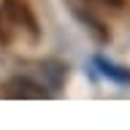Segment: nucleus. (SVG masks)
<instances>
[{
    "label": "nucleus",
    "instance_id": "f257e3e1",
    "mask_svg": "<svg viewBox=\"0 0 130 130\" xmlns=\"http://www.w3.org/2000/svg\"><path fill=\"white\" fill-rule=\"evenodd\" d=\"M38 38L41 30L30 6L24 0H3L0 3V41L3 43H16V41L38 43Z\"/></svg>",
    "mask_w": 130,
    "mask_h": 130
},
{
    "label": "nucleus",
    "instance_id": "f03ea898",
    "mask_svg": "<svg viewBox=\"0 0 130 130\" xmlns=\"http://www.w3.org/2000/svg\"><path fill=\"white\" fill-rule=\"evenodd\" d=\"M0 95H3V98H14V100H27V98L41 100V98H49V92H46V87L35 84L32 79L14 76V79H8V81L0 84Z\"/></svg>",
    "mask_w": 130,
    "mask_h": 130
},
{
    "label": "nucleus",
    "instance_id": "7ed1b4c3",
    "mask_svg": "<svg viewBox=\"0 0 130 130\" xmlns=\"http://www.w3.org/2000/svg\"><path fill=\"white\" fill-rule=\"evenodd\" d=\"M87 6H100V8H119L122 0H84Z\"/></svg>",
    "mask_w": 130,
    "mask_h": 130
}]
</instances>
